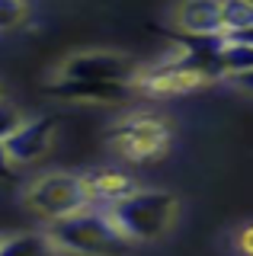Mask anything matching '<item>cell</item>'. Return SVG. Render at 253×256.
Listing matches in <instances>:
<instances>
[{"label": "cell", "instance_id": "1", "mask_svg": "<svg viewBox=\"0 0 253 256\" xmlns=\"http://www.w3.org/2000/svg\"><path fill=\"white\" fill-rule=\"evenodd\" d=\"M45 234L52 237L61 256H122L132 246L122 237V230L112 224L106 208L93 205L52 221Z\"/></svg>", "mask_w": 253, "mask_h": 256}, {"label": "cell", "instance_id": "2", "mask_svg": "<svg viewBox=\"0 0 253 256\" xmlns=\"http://www.w3.org/2000/svg\"><path fill=\"white\" fill-rule=\"evenodd\" d=\"M106 212L128 244H151L170 230L176 218V198L160 189H132Z\"/></svg>", "mask_w": 253, "mask_h": 256}, {"label": "cell", "instance_id": "3", "mask_svg": "<svg viewBox=\"0 0 253 256\" xmlns=\"http://www.w3.org/2000/svg\"><path fill=\"white\" fill-rule=\"evenodd\" d=\"M26 208L42 221H58V218H68V214L86 208V192H84V182H80V173H45L38 176L36 182H29L26 196H22Z\"/></svg>", "mask_w": 253, "mask_h": 256}, {"label": "cell", "instance_id": "4", "mask_svg": "<svg viewBox=\"0 0 253 256\" xmlns=\"http://www.w3.org/2000/svg\"><path fill=\"white\" fill-rule=\"evenodd\" d=\"M58 80H80V84H118L135 86L141 80V64L122 52H77L58 64Z\"/></svg>", "mask_w": 253, "mask_h": 256}, {"label": "cell", "instance_id": "5", "mask_svg": "<svg viewBox=\"0 0 253 256\" xmlns=\"http://www.w3.org/2000/svg\"><path fill=\"white\" fill-rule=\"evenodd\" d=\"M109 144L122 157L138 160V164L141 160H157L170 148V128H167V122H160L154 116H132L112 128Z\"/></svg>", "mask_w": 253, "mask_h": 256}, {"label": "cell", "instance_id": "6", "mask_svg": "<svg viewBox=\"0 0 253 256\" xmlns=\"http://www.w3.org/2000/svg\"><path fill=\"white\" fill-rule=\"evenodd\" d=\"M54 134H58V122L52 116H38V118H26L10 138L4 141L6 154L16 166H32L38 160L48 157Z\"/></svg>", "mask_w": 253, "mask_h": 256}, {"label": "cell", "instance_id": "7", "mask_svg": "<svg viewBox=\"0 0 253 256\" xmlns=\"http://www.w3.org/2000/svg\"><path fill=\"white\" fill-rule=\"evenodd\" d=\"M80 182H84V192H86V202L93 208H109L112 202H118L122 196H128L135 189L128 176L122 170H112V166L86 170V173H80Z\"/></svg>", "mask_w": 253, "mask_h": 256}, {"label": "cell", "instance_id": "8", "mask_svg": "<svg viewBox=\"0 0 253 256\" xmlns=\"http://www.w3.org/2000/svg\"><path fill=\"white\" fill-rule=\"evenodd\" d=\"M52 96L70 102H122L132 96V86H118V84H80V80H58L54 77L48 84Z\"/></svg>", "mask_w": 253, "mask_h": 256}, {"label": "cell", "instance_id": "9", "mask_svg": "<svg viewBox=\"0 0 253 256\" xmlns=\"http://www.w3.org/2000/svg\"><path fill=\"white\" fill-rule=\"evenodd\" d=\"M176 22L186 36H224L221 32V0H186L176 10Z\"/></svg>", "mask_w": 253, "mask_h": 256}, {"label": "cell", "instance_id": "10", "mask_svg": "<svg viewBox=\"0 0 253 256\" xmlns=\"http://www.w3.org/2000/svg\"><path fill=\"white\" fill-rule=\"evenodd\" d=\"M0 256H61L48 234H13L0 237Z\"/></svg>", "mask_w": 253, "mask_h": 256}, {"label": "cell", "instance_id": "11", "mask_svg": "<svg viewBox=\"0 0 253 256\" xmlns=\"http://www.w3.org/2000/svg\"><path fill=\"white\" fill-rule=\"evenodd\" d=\"M253 26V0H221V32H234Z\"/></svg>", "mask_w": 253, "mask_h": 256}, {"label": "cell", "instance_id": "12", "mask_svg": "<svg viewBox=\"0 0 253 256\" xmlns=\"http://www.w3.org/2000/svg\"><path fill=\"white\" fill-rule=\"evenodd\" d=\"M29 20V0H0V32H13Z\"/></svg>", "mask_w": 253, "mask_h": 256}, {"label": "cell", "instance_id": "13", "mask_svg": "<svg viewBox=\"0 0 253 256\" xmlns=\"http://www.w3.org/2000/svg\"><path fill=\"white\" fill-rule=\"evenodd\" d=\"M22 122H26V116H22L16 106H13L6 96H0V141H6Z\"/></svg>", "mask_w": 253, "mask_h": 256}, {"label": "cell", "instance_id": "14", "mask_svg": "<svg viewBox=\"0 0 253 256\" xmlns=\"http://www.w3.org/2000/svg\"><path fill=\"white\" fill-rule=\"evenodd\" d=\"M13 170H16V164L10 160V154H6V148H4V141H0V180H10Z\"/></svg>", "mask_w": 253, "mask_h": 256}, {"label": "cell", "instance_id": "15", "mask_svg": "<svg viewBox=\"0 0 253 256\" xmlns=\"http://www.w3.org/2000/svg\"><path fill=\"white\" fill-rule=\"evenodd\" d=\"M231 80L240 90H247V93H253V70H244V74H231Z\"/></svg>", "mask_w": 253, "mask_h": 256}, {"label": "cell", "instance_id": "16", "mask_svg": "<svg viewBox=\"0 0 253 256\" xmlns=\"http://www.w3.org/2000/svg\"><path fill=\"white\" fill-rule=\"evenodd\" d=\"M224 38H231V42H244V45H253V26L234 32V36H224Z\"/></svg>", "mask_w": 253, "mask_h": 256}, {"label": "cell", "instance_id": "17", "mask_svg": "<svg viewBox=\"0 0 253 256\" xmlns=\"http://www.w3.org/2000/svg\"><path fill=\"white\" fill-rule=\"evenodd\" d=\"M240 250L253 256V228H244V234H240Z\"/></svg>", "mask_w": 253, "mask_h": 256}, {"label": "cell", "instance_id": "18", "mask_svg": "<svg viewBox=\"0 0 253 256\" xmlns=\"http://www.w3.org/2000/svg\"><path fill=\"white\" fill-rule=\"evenodd\" d=\"M0 96H4V86H0Z\"/></svg>", "mask_w": 253, "mask_h": 256}]
</instances>
